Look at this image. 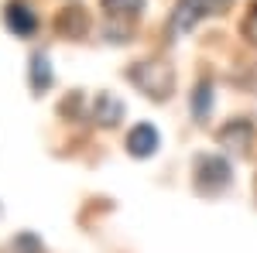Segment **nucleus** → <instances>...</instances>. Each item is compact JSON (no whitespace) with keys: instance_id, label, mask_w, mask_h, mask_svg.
I'll return each instance as SVG.
<instances>
[{"instance_id":"nucleus-7","label":"nucleus","mask_w":257,"mask_h":253,"mask_svg":"<svg viewBox=\"0 0 257 253\" xmlns=\"http://www.w3.org/2000/svg\"><path fill=\"white\" fill-rule=\"evenodd\" d=\"M55 28H59V35H65V38H82V35L89 31V14H86V7H69V11H62L59 21H55Z\"/></svg>"},{"instance_id":"nucleus-6","label":"nucleus","mask_w":257,"mask_h":253,"mask_svg":"<svg viewBox=\"0 0 257 253\" xmlns=\"http://www.w3.org/2000/svg\"><path fill=\"white\" fill-rule=\"evenodd\" d=\"M93 120H96L99 127H113L123 120V103H120L113 93H96L93 99Z\"/></svg>"},{"instance_id":"nucleus-11","label":"nucleus","mask_w":257,"mask_h":253,"mask_svg":"<svg viewBox=\"0 0 257 253\" xmlns=\"http://www.w3.org/2000/svg\"><path fill=\"white\" fill-rule=\"evenodd\" d=\"M103 7L120 18V14H127V18H138L141 11H144V0H103Z\"/></svg>"},{"instance_id":"nucleus-3","label":"nucleus","mask_w":257,"mask_h":253,"mask_svg":"<svg viewBox=\"0 0 257 253\" xmlns=\"http://www.w3.org/2000/svg\"><path fill=\"white\" fill-rule=\"evenodd\" d=\"M223 0H178V11L175 18H172V31H189L199 18H206V14H213Z\"/></svg>"},{"instance_id":"nucleus-9","label":"nucleus","mask_w":257,"mask_h":253,"mask_svg":"<svg viewBox=\"0 0 257 253\" xmlns=\"http://www.w3.org/2000/svg\"><path fill=\"white\" fill-rule=\"evenodd\" d=\"M52 86V62H48V55H35L31 59V89H38V93H45Z\"/></svg>"},{"instance_id":"nucleus-5","label":"nucleus","mask_w":257,"mask_h":253,"mask_svg":"<svg viewBox=\"0 0 257 253\" xmlns=\"http://www.w3.org/2000/svg\"><path fill=\"white\" fill-rule=\"evenodd\" d=\"M4 21H7V28L14 31V35H35V28H38V18H35V11L28 7V4H7V11H4Z\"/></svg>"},{"instance_id":"nucleus-4","label":"nucleus","mask_w":257,"mask_h":253,"mask_svg":"<svg viewBox=\"0 0 257 253\" xmlns=\"http://www.w3.org/2000/svg\"><path fill=\"white\" fill-rule=\"evenodd\" d=\"M158 144H161V137L151 123H138V127L127 134V151L134 157H151L158 151Z\"/></svg>"},{"instance_id":"nucleus-2","label":"nucleus","mask_w":257,"mask_h":253,"mask_svg":"<svg viewBox=\"0 0 257 253\" xmlns=\"http://www.w3.org/2000/svg\"><path fill=\"white\" fill-rule=\"evenodd\" d=\"M196 171H199V188L202 192H219V188L230 185V164L223 157H199Z\"/></svg>"},{"instance_id":"nucleus-1","label":"nucleus","mask_w":257,"mask_h":253,"mask_svg":"<svg viewBox=\"0 0 257 253\" xmlns=\"http://www.w3.org/2000/svg\"><path fill=\"white\" fill-rule=\"evenodd\" d=\"M131 79H134V86H138L141 93H148V96H155V99H168L172 82H175L172 69L165 62H138L131 69Z\"/></svg>"},{"instance_id":"nucleus-10","label":"nucleus","mask_w":257,"mask_h":253,"mask_svg":"<svg viewBox=\"0 0 257 253\" xmlns=\"http://www.w3.org/2000/svg\"><path fill=\"white\" fill-rule=\"evenodd\" d=\"M209 106H213V86H209V82H199V86H196V96H192V113H196V120L206 117V113H209Z\"/></svg>"},{"instance_id":"nucleus-12","label":"nucleus","mask_w":257,"mask_h":253,"mask_svg":"<svg viewBox=\"0 0 257 253\" xmlns=\"http://www.w3.org/2000/svg\"><path fill=\"white\" fill-rule=\"evenodd\" d=\"M243 35L257 45V4H250V11H247V21H243Z\"/></svg>"},{"instance_id":"nucleus-8","label":"nucleus","mask_w":257,"mask_h":253,"mask_svg":"<svg viewBox=\"0 0 257 253\" xmlns=\"http://www.w3.org/2000/svg\"><path fill=\"white\" fill-rule=\"evenodd\" d=\"M250 123L247 120H237V123H230V127H223L219 130V140L226 144V147H237V151H243L247 144H250Z\"/></svg>"}]
</instances>
